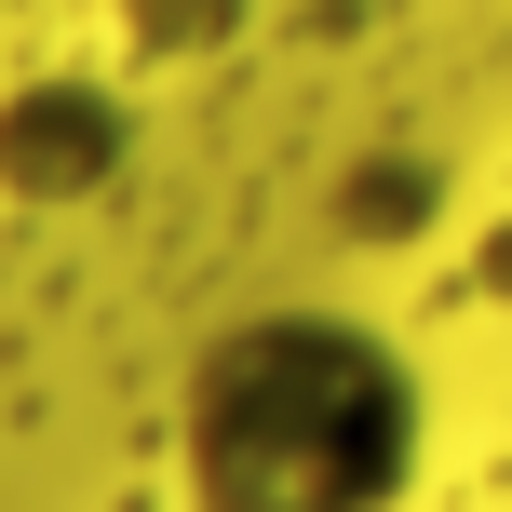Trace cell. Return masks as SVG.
<instances>
[{
    "instance_id": "cell-1",
    "label": "cell",
    "mask_w": 512,
    "mask_h": 512,
    "mask_svg": "<svg viewBox=\"0 0 512 512\" xmlns=\"http://www.w3.org/2000/svg\"><path fill=\"white\" fill-rule=\"evenodd\" d=\"M418 472V378L378 324L270 310L189 378V499L203 512H391Z\"/></svg>"
}]
</instances>
